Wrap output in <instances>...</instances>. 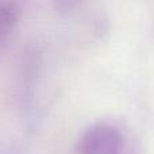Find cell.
<instances>
[{
	"label": "cell",
	"instance_id": "6da1fadb",
	"mask_svg": "<svg viewBox=\"0 0 154 154\" xmlns=\"http://www.w3.org/2000/svg\"><path fill=\"white\" fill-rule=\"evenodd\" d=\"M123 134L108 122H97L81 133L76 145V154H122Z\"/></svg>",
	"mask_w": 154,
	"mask_h": 154
},
{
	"label": "cell",
	"instance_id": "7a4b0ae2",
	"mask_svg": "<svg viewBox=\"0 0 154 154\" xmlns=\"http://www.w3.org/2000/svg\"><path fill=\"white\" fill-rule=\"evenodd\" d=\"M18 20V8L12 3L0 2V42L14 30Z\"/></svg>",
	"mask_w": 154,
	"mask_h": 154
}]
</instances>
